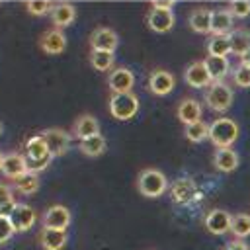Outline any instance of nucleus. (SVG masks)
Returning a JSON list of instances; mask_svg holds the SVG:
<instances>
[{
  "label": "nucleus",
  "mask_w": 250,
  "mask_h": 250,
  "mask_svg": "<svg viewBox=\"0 0 250 250\" xmlns=\"http://www.w3.org/2000/svg\"><path fill=\"white\" fill-rule=\"evenodd\" d=\"M23 152H25V160H27L29 172H35V174L41 172V170H45L51 164V160H53L43 135L29 137L25 141V145H23Z\"/></svg>",
  "instance_id": "obj_1"
},
{
  "label": "nucleus",
  "mask_w": 250,
  "mask_h": 250,
  "mask_svg": "<svg viewBox=\"0 0 250 250\" xmlns=\"http://www.w3.org/2000/svg\"><path fill=\"white\" fill-rule=\"evenodd\" d=\"M236 139H238V125L234 119L223 115L209 123V141L217 148H230Z\"/></svg>",
  "instance_id": "obj_2"
},
{
  "label": "nucleus",
  "mask_w": 250,
  "mask_h": 250,
  "mask_svg": "<svg viewBox=\"0 0 250 250\" xmlns=\"http://www.w3.org/2000/svg\"><path fill=\"white\" fill-rule=\"evenodd\" d=\"M232 100H234L232 86L227 84L225 80L211 82V86L205 90V104L211 111H217V113L227 111L232 105Z\"/></svg>",
  "instance_id": "obj_3"
},
{
  "label": "nucleus",
  "mask_w": 250,
  "mask_h": 250,
  "mask_svg": "<svg viewBox=\"0 0 250 250\" xmlns=\"http://www.w3.org/2000/svg\"><path fill=\"white\" fill-rule=\"evenodd\" d=\"M137 189L145 197H160L168 189V180L160 170L145 168L137 178Z\"/></svg>",
  "instance_id": "obj_4"
},
{
  "label": "nucleus",
  "mask_w": 250,
  "mask_h": 250,
  "mask_svg": "<svg viewBox=\"0 0 250 250\" xmlns=\"http://www.w3.org/2000/svg\"><path fill=\"white\" fill-rule=\"evenodd\" d=\"M139 111V98L133 92H123V94H113L109 98V113L117 121H127L135 117Z\"/></svg>",
  "instance_id": "obj_5"
},
{
  "label": "nucleus",
  "mask_w": 250,
  "mask_h": 250,
  "mask_svg": "<svg viewBox=\"0 0 250 250\" xmlns=\"http://www.w3.org/2000/svg\"><path fill=\"white\" fill-rule=\"evenodd\" d=\"M41 135H43V139L47 143V148H49V152H51L53 158L55 156H62L68 150V146H70V135L64 129L53 127V129L43 131Z\"/></svg>",
  "instance_id": "obj_6"
},
{
  "label": "nucleus",
  "mask_w": 250,
  "mask_h": 250,
  "mask_svg": "<svg viewBox=\"0 0 250 250\" xmlns=\"http://www.w3.org/2000/svg\"><path fill=\"white\" fill-rule=\"evenodd\" d=\"M174 86H176L174 74L164 70V68H154L148 74V90L154 96H166V94H170L174 90Z\"/></svg>",
  "instance_id": "obj_7"
},
{
  "label": "nucleus",
  "mask_w": 250,
  "mask_h": 250,
  "mask_svg": "<svg viewBox=\"0 0 250 250\" xmlns=\"http://www.w3.org/2000/svg\"><path fill=\"white\" fill-rule=\"evenodd\" d=\"M184 80L191 88H209L211 82H213L203 61H195V62L188 64L186 70H184Z\"/></svg>",
  "instance_id": "obj_8"
},
{
  "label": "nucleus",
  "mask_w": 250,
  "mask_h": 250,
  "mask_svg": "<svg viewBox=\"0 0 250 250\" xmlns=\"http://www.w3.org/2000/svg\"><path fill=\"white\" fill-rule=\"evenodd\" d=\"M107 86L113 94H123V92H131L135 86V74L125 68V66H117L109 72L107 76Z\"/></svg>",
  "instance_id": "obj_9"
},
{
  "label": "nucleus",
  "mask_w": 250,
  "mask_h": 250,
  "mask_svg": "<svg viewBox=\"0 0 250 250\" xmlns=\"http://www.w3.org/2000/svg\"><path fill=\"white\" fill-rule=\"evenodd\" d=\"M119 43V37L117 33L111 29V27H96L92 33H90V47L94 51H111L117 47Z\"/></svg>",
  "instance_id": "obj_10"
},
{
  "label": "nucleus",
  "mask_w": 250,
  "mask_h": 250,
  "mask_svg": "<svg viewBox=\"0 0 250 250\" xmlns=\"http://www.w3.org/2000/svg\"><path fill=\"white\" fill-rule=\"evenodd\" d=\"M0 172H2L6 178H10V180H16V178H20L21 174L29 172L25 154H20V152H8V154H4V156H2Z\"/></svg>",
  "instance_id": "obj_11"
},
{
  "label": "nucleus",
  "mask_w": 250,
  "mask_h": 250,
  "mask_svg": "<svg viewBox=\"0 0 250 250\" xmlns=\"http://www.w3.org/2000/svg\"><path fill=\"white\" fill-rule=\"evenodd\" d=\"M205 229L211 232V234H225L227 230H230V223H232V215L225 209H211L207 215H205Z\"/></svg>",
  "instance_id": "obj_12"
},
{
  "label": "nucleus",
  "mask_w": 250,
  "mask_h": 250,
  "mask_svg": "<svg viewBox=\"0 0 250 250\" xmlns=\"http://www.w3.org/2000/svg\"><path fill=\"white\" fill-rule=\"evenodd\" d=\"M10 221H12L16 232H23V230H29L35 225L37 213H35L33 207H29L25 203H18L16 209L10 213Z\"/></svg>",
  "instance_id": "obj_13"
},
{
  "label": "nucleus",
  "mask_w": 250,
  "mask_h": 250,
  "mask_svg": "<svg viewBox=\"0 0 250 250\" xmlns=\"http://www.w3.org/2000/svg\"><path fill=\"white\" fill-rule=\"evenodd\" d=\"M70 211L64 205H51L43 213V227L47 229H57V230H66L70 225Z\"/></svg>",
  "instance_id": "obj_14"
},
{
  "label": "nucleus",
  "mask_w": 250,
  "mask_h": 250,
  "mask_svg": "<svg viewBox=\"0 0 250 250\" xmlns=\"http://www.w3.org/2000/svg\"><path fill=\"white\" fill-rule=\"evenodd\" d=\"M146 25L156 33H166L174 27V14L172 10H160L150 8L146 14Z\"/></svg>",
  "instance_id": "obj_15"
},
{
  "label": "nucleus",
  "mask_w": 250,
  "mask_h": 250,
  "mask_svg": "<svg viewBox=\"0 0 250 250\" xmlns=\"http://www.w3.org/2000/svg\"><path fill=\"white\" fill-rule=\"evenodd\" d=\"M39 47L47 55H61L64 51V47H66V37L59 27L49 29L39 37Z\"/></svg>",
  "instance_id": "obj_16"
},
{
  "label": "nucleus",
  "mask_w": 250,
  "mask_h": 250,
  "mask_svg": "<svg viewBox=\"0 0 250 250\" xmlns=\"http://www.w3.org/2000/svg\"><path fill=\"white\" fill-rule=\"evenodd\" d=\"M195 193H197V188H195V182L191 178H178L170 186V195L180 205L189 203L195 197Z\"/></svg>",
  "instance_id": "obj_17"
},
{
  "label": "nucleus",
  "mask_w": 250,
  "mask_h": 250,
  "mask_svg": "<svg viewBox=\"0 0 250 250\" xmlns=\"http://www.w3.org/2000/svg\"><path fill=\"white\" fill-rule=\"evenodd\" d=\"M201 104L195 100V98H184L178 107H176V115L178 119L184 123V125H189V123H195V121H201Z\"/></svg>",
  "instance_id": "obj_18"
},
{
  "label": "nucleus",
  "mask_w": 250,
  "mask_h": 250,
  "mask_svg": "<svg viewBox=\"0 0 250 250\" xmlns=\"http://www.w3.org/2000/svg\"><path fill=\"white\" fill-rule=\"evenodd\" d=\"M232 20L234 16L229 12V8H217L211 14V35H229L232 31Z\"/></svg>",
  "instance_id": "obj_19"
},
{
  "label": "nucleus",
  "mask_w": 250,
  "mask_h": 250,
  "mask_svg": "<svg viewBox=\"0 0 250 250\" xmlns=\"http://www.w3.org/2000/svg\"><path fill=\"white\" fill-rule=\"evenodd\" d=\"M238 152L230 146V148H217L213 154V166L219 172H232L238 168Z\"/></svg>",
  "instance_id": "obj_20"
},
{
  "label": "nucleus",
  "mask_w": 250,
  "mask_h": 250,
  "mask_svg": "<svg viewBox=\"0 0 250 250\" xmlns=\"http://www.w3.org/2000/svg\"><path fill=\"white\" fill-rule=\"evenodd\" d=\"M211 14L213 10L205 8V6H199L195 8L189 18H188V23L189 27L195 31V33H211Z\"/></svg>",
  "instance_id": "obj_21"
},
{
  "label": "nucleus",
  "mask_w": 250,
  "mask_h": 250,
  "mask_svg": "<svg viewBox=\"0 0 250 250\" xmlns=\"http://www.w3.org/2000/svg\"><path fill=\"white\" fill-rule=\"evenodd\" d=\"M205 66H207V72L211 76L213 82H219V80H225V76L230 72V62L227 57H213V55H207L203 59Z\"/></svg>",
  "instance_id": "obj_22"
},
{
  "label": "nucleus",
  "mask_w": 250,
  "mask_h": 250,
  "mask_svg": "<svg viewBox=\"0 0 250 250\" xmlns=\"http://www.w3.org/2000/svg\"><path fill=\"white\" fill-rule=\"evenodd\" d=\"M49 14H51L53 23H55L59 29L70 25V23L76 20V8H74L72 4H66V2H62V4H53V8H51Z\"/></svg>",
  "instance_id": "obj_23"
},
{
  "label": "nucleus",
  "mask_w": 250,
  "mask_h": 250,
  "mask_svg": "<svg viewBox=\"0 0 250 250\" xmlns=\"http://www.w3.org/2000/svg\"><path fill=\"white\" fill-rule=\"evenodd\" d=\"M72 133L82 141V139H88V137H94L100 133V125H98V119L90 113H84L80 115L74 125H72Z\"/></svg>",
  "instance_id": "obj_24"
},
{
  "label": "nucleus",
  "mask_w": 250,
  "mask_h": 250,
  "mask_svg": "<svg viewBox=\"0 0 250 250\" xmlns=\"http://www.w3.org/2000/svg\"><path fill=\"white\" fill-rule=\"evenodd\" d=\"M39 242H41L43 250H61L66 244V230L43 227L39 232Z\"/></svg>",
  "instance_id": "obj_25"
},
{
  "label": "nucleus",
  "mask_w": 250,
  "mask_h": 250,
  "mask_svg": "<svg viewBox=\"0 0 250 250\" xmlns=\"http://www.w3.org/2000/svg\"><path fill=\"white\" fill-rule=\"evenodd\" d=\"M229 39H230V51L238 57H242L248 47H250V29L246 27H236L229 33Z\"/></svg>",
  "instance_id": "obj_26"
},
{
  "label": "nucleus",
  "mask_w": 250,
  "mask_h": 250,
  "mask_svg": "<svg viewBox=\"0 0 250 250\" xmlns=\"http://www.w3.org/2000/svg\"><path fill=\"white\" fill-rule=\"evenodd\" d=\"M14 189L23 193V195H31L39 189V176L35 172H25L20 178L14 180Z\"/></svg>",
  "instance_id": "obj_27"
},
{
  "label": "nucleus",
  "mask_w": 250,
  "mask_h": 250,
  "mask_svg": "<svg viewBox=\"0 0 250 250\" xmlns=\"http://www.w3.org/2000/svg\"><path fill=\"white\" fill-rule=\"evenodd\" d=\"M105 146H107V143H105L104 135H100V133L80 141V150L86 156H100L102 152H105Z\"/></svg>",
  "instance_id": "obj_28"
},
{
  "label": "nucleus",
  "mask_w": 250,
  "mask_h": 250,
  "mask_svg": "<svg viewBox=\"0 0 250 250\" xmlns=\"http://www.w3.org/2000/svg\"><path fill=\"white\" fill-rule=\"evenodd\" d=\"M230 51V39L229 35H211L207 41V55L213 57H227Z\"/></svg>",
  "instance_id": "obj_29"
},
{
  "label": "nucleus",
  "mask_w": 250,
  "mask_h": 250,
  "mask_svg": "<svg viewBox=\"0 0 250 250\" xmlns=\"http://www.w3.org/2000/svg\"><path fill=\"white\" fill-rule=\"evenodd\" d=\"M113 62H115V57H113L111 51H94V49H90V64L96 70L105 72L113 66Z\"/></svg>",
  "instance_id": "obj_30"
},
{
  "label": "nucleus",
  "mask_w": 250,
  "mask_h": 250,
  "mask_svg": "<svg viewBox=\"0 0 250 250\" xmlns=\"http://www.w3.org/2000/svg\"><path fill=\"white\" fill-rule=\"evenodd\" d=\"M184 135H186V139L191 141V143H201V141L209 139V123H205V121L189 123V125H186Z\"/></svg>",
  "instance_id": "obj_31"
},
{
  "label": "nucleus",
  "mask_w": 250,
  "mask_h": 250,
  "mask_svg": "<svg viewBox=\"0 0 250 250\" xmlns=\"http://www.w3.org/2000/svg\"><path fill=\"white\" fill-rule=\"evenodd\" d=\"M18 201L14 195V188H10L8 184H0V215L10 217V213L16 209Z\"/></svg>",
  "instance_id": "obj_32"
},
{
  "label": "nucleus",
  "mask_w": 250,
  "mask_h": 250,
  "mask_svg": "<svg viewBox=\"0 0 250 250\" xmlns=\"http://www.w3.org/2000/svg\"><path fill=\"white\" fill-rule=\"evenodd\" d=\"M230 232L242 240L246 236H250V215L248 213H238L232 217V223H230Z\"/></svg>",
  "instance_id": "obj_33"
},
{
  "label": "nucleus",
  "mask_w": 250,
  "mask_h": 250,
  "mask_svg": "<svg viewBox=\"0 0 250 250\" xmlns=\"http://www.w3.org/2000/svg\"><path fill=\"white\" fill-rule=\"evenodd\" d=\"M230 78L236 86L240 88H250V64L238 62L232 70H230Z\"/></svg>",
  "instance_id": "obj_34"
},
{
  "label": "nucleus",
  "mask_w": 250,
  "mask_h": 250,
  "mask_svg": "<svg viewBox=\"0 0 250 250\" xmlns=\"http://www.w3.org/2000/svg\"><path fill=\"white\" fill-rule=\"evenodd\" d=\"M227 8L234 18H248L250 16V0H232Z\"/></svg>",
  "instance_id": "obj_35"
},
{
  "label": "nucleus",
  "mask_w": 250,
  "mask_h": 250,
  "mask_svg": "<svg viewBox=\"0 0 250 250\" xmlns=\"http://www.w3.org/2000/svg\"><path fill=\"white\" fill-rule=\"evenodd\" d=\"M25 8L33 14V16H41L45 12H51V2L49 0H27L25 2Z\"/></svg>",
  "instance_id": "obj_36"
},
{
  "label": "nucleus",
  "mask_w": 250,
  "mask_h": 250,
  "mask_svg": "<svg viewBox=\"0 0 250 250\" xmlns=\"http://www.w3.org/2000/svg\"><path fill=\"white\" fill-rule=\"evenodd\" d=\"M14 225H12V221H10V217H6V215H0V244H4V242H8L12 236H14Z\"/></svg>",
  "instance_id": "obj_37"
},
{
  "label": "nucleus",
  "mask_w": 250,
  "mask_h": 250,
  "mask_svg": "<svg viewBox=\"0 0 250 250\" xmlns=\"http://www.w3.org/2000/svg\"><path fill=\"white\" fill-rule=\"evenodd\" d=\"M174 0H152L150 8H160V10H172Z\"/></svg>",
  "instance_id": "obj_38"
},
{
  "label": "nucleus",
  "mask_w": 250,
  "mask_h": 250,
  "mask_svg": "<svg viewBox=\"0 0 250 250\" xmlns=\"http://www.w3.org/2000/svg\"><path fill=\"white\" fill-rule=\"evenodd\" d=\"M225 250H250V246L246 242H242V240H232V242H229L225 246Z\"/></svg>",
  "instance_id": "obj_39"
},
{
  "label": "nucleus",
  "mask_w": 250,
  "mask_h": 250,
  "mask_svg": "<svg viewBox=\"0 0 250 250\" xmlns=\"http://www.w3.org/2000/svg\"><path fill=\"white\" fill-rule=\"evenodd\" d=\"M240 62H244V64H250V47H248V51L240 57Z\"/></svg>",
  "instance_id": "obj_40"
},
{
  "label": "nucleus",
  "mask_w": 250,
  "mask_h": 250,
  "mask_svg": "<svg viewBox=\"0 0 250 250\" xmlns=\"http://www.w3.org/2000/svg\"><path fill=\"white\" fill-rule=\"evenodd\" d=\"M2 156H4V154H2V152H0V166H2Z\"/></svg>",
  "instance_id": "obj_41"
},
{
  "label": "nucleus",
  "mask_w": 250,
  "mask_h": 250,
  "mask_svg": "<svg viewBox=\"0 0 250 250\" xmlns=\"http://www.w3.org/2000/svg\"><path fill=\"white\" fill-rule=\"evenodd\" d=\"M0 135H2V123H0Z\"/></svg>",
  "instance_id": "obj_42"
}]
</instances>
